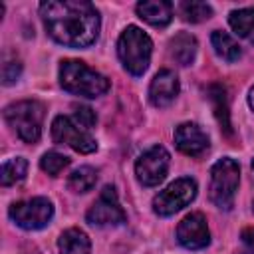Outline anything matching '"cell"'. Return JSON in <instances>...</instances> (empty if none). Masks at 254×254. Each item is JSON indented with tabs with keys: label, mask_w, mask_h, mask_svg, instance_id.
<instances>
[{
	"label": "cell",
	"mask_w": 254,
	"mask_h": 254,
	"mask_svg": "<svg viewBox=\"0 0 254 254\" xmlns=\"http://www.w3.org/2000/svg\"><path fill=\"white\" fill-rule=\"evenodd\" d=\"M46 32L62 46L87 48L99 36V12L89 2L48 0L40 4Z\"/></svg>",
	"instance_id": "1"
},
{
	"label": "cell",
	"mask_w": 254,
	"mask_h": 254,
	"mask_svg": "<svg viewBox=\"0 0 254 254\" xmlns=\"http://www.w3.org/2000/svg\"><path fill=\"white\" fill-rule=\"evenodd\" d=\"M60 85L81 97H99L109 89V79L79 60H65L60 65Z\"/></svg>",
	"instance_id": "2"
},
{
	"label": "cell",
	"mask_w": 254,
	"mask_h": 254,
	"mask_svg": "<svg viewBox=\"0 0 254 254\" xmlns=\"http://www.w3.org/2000/svg\"><path fill=\"white\" fill-rule=\"evenodd\" d=\"M153 52L151 38L137 26H127L117 40V56L123 67L133 75H143L149 67Z\"/></svg>",
	"instance_id": "3"
},
{
	"label": "cell",
	"mask_w": 254,
	"mask_h": 254,
	"mask_svg": "<svg viewBox=\"0 0 254 254\" xmlns=\"http://www.w3.org/2000/svg\"><path fill=\"white\" fill-rule=\"evenodd\" d=\"M44 103L36 99H24L4 107V119L24 143H36L42 135Z\"/></svg>",
	"instance_id": "4"
},
{
	"label": "cell",
	"mask_w": 254,
	"mask_h": 254,
	"mask_svg": "<svg viewBox=\"0 0 254 254\" xmlns=\"http://www.w3.org/2000/svg\"><path fill=\"white\" fill-rule=\"evenodd\" d=\"M240 183V167L234 159L222 157L210 169L208 196L220 210H230L234 204L236 189Z\"/></svg>",
	"instance_id": "5"
},
{
	"label": "cell",
	"mask_w": 254,
	"mask_h": 254,
	"mask_svg": "<svg viewBox=\"0 0 254 254\" xmlns=\"http://www.w3.org/2000/svg\"><path fill=\"white\" fill-rule=\"evenodd\" d=\"M10 218L24 230H40L50 224L54 216V204L46 196H34L14 202L8 210Z\"/></svg>",
	"instance_id": "6"
},
{
	"label": "cell",
	"mask_w": 254,
	"mask_h": 254,
	"mask_svg": "<svg viewBox=\"0 0 254 254\" xmlns=\"http://www.w3.org/2000/svg\"><path fill=\"white\" fill-rule=\"evenodd\" d=\"M194 196H196V181L190 177H181L173 181L169 187H165L153 198V210L159 216H171L183 206L190 204Z\"/></svg>",
	"instance_id": "7"
},
{
	"label": "cell",
	"mask_w": 254,
	"mask_h": 254,
	"mask_svg": "<svg viewBox=\"0 0 254 254\" xmlns=\"http://www.w3.org/2000/svg\"><path fill=\"white\" fill-rule=\"evenodd\" d=\"M52 139L60 145H67L77 153H93L97 149L95 139L89 135V131H85L83 127H79L71 117L67 115H58L52 121Z\"/></svg>",
	"instance_id": "8"
},
{
	"label": "cell",
	"mask_w": 254,
	"mask_h": 254,
	"mask_svg": "<svg viewBox=\"0 0 254 254\" xmlns=\"http://www.w3.org/2000/svg\"><path fill=\"white\" fill-rule=\"evenodd\" d=\"M85 218L93 226H117V224H123L127 220V214H125L123 206L119 204L115 187H111V185L103 187L97 200L87 210Z\"/></svg>",
	"instance_id": "9"
},
{
	"label": "cell",
	"mask_w": 254,
	"mask_h": 254,
	"mask_svg": "<svg viewBox=\"0 0 254 254\" xmlns=\"http://www.w3.org/2000/svg\"><path fill=\"white\" fill-rule=\"evenodd\" d=\"M169 161H171V157H169V151L165 147L155 145V147L147 149L135 163L137 181L145 187H157L167 177Z\"/></svg>",
	"instance_id": "10"
},
{
	"label": "cell",
	"mask_w": 254,
	"mask_h": 254,
	"mask_svg": "<svg viewBox=\"0 0 254 254\" xmlns=\"http://www.w3.org/2000/svg\"><path fill=\"white\" fill-rule=\"evenodd\" d=\"M177 240L189 250H200V248L208 246L210 232H208L204 214L202 212L187 214L177 226Z\"/></svg>",
	"instance_id": "11"
},
{
	"label": "cell",
	"mask_w": 254,
	"mask_h": 254,
	"mask_svg": "<svg viewBox=\"0 0 254 254\" xmlns=\"http://www.w3.org/2000/svg\"><path fill=\"white\" fill-rule=\"evenodd\" d=\"M175 145L189 157H200L208 149V135L196 123H181L175 129Z\"/></svg>",
	"instance_id": "12"
},
{
	"label": "cell",
	"mask_w": 254,
	"mask_h": 254,
	"mask_svg": "<svg viewBox=\"0 0 254 254\" xmlns=\"http://www.w3.org/2000/svg\"><path fill=\"white\" fill-rule=\"evenodd\" d=\"M179 89L181 85H179L177 73L171 69H161L149 85V99L155 107H167L175 101V97L179 95Z\"/></svg>",
	"instance_id": "13"
},
{
	"label": "cell",
	"mask_w": 254,
	"mask_h": 254,
	"mask_svg": "<svg viewBox=\"0 0 254 254\" xmlns=\"http://www.w3.org/2000/svg\"><path fill=\"white\" fill-rule=\"evenodd\" d=\"M135 10L141 20L157 28H163L173 20V4L167 0H143Z\"/></svg>",
	"instance_id": "14"
},
{
	"label": "cell",
	"mask_w": 254,
	"mask_h": 254,
	"mask_svg": "<svg viewBox=\"0 0 254 254\" xmlns=\"http://www.w3.org/2000/svg\"><path fill=\"white\" fill-rule=\"evenodd\" d=\"M206 97L212 103L216 121L220 125V129L230 137L232 135V125H230V111H228V97H226V89L220 83H210L206 87Z\"/></svg>",
	"instance_id": "15"
},
{
	"label": "cell",
	"mask_w": 254,
	"mask_h": 254,
	"mask_svg": "<svg viewBox=\"0 0 254 254\" xmlns=\"http://www.w3.org/2000/svg\"><path fill=\"white\" fill-rule=\"evenodd\" d=\"M196 38L189 32H179L171 42H169V52L171 58L179 64V65H190L196 58Z\"/></svg>",
	"instance_id": "16"
},
{
	"label": "cell",
	"mask_w": 254,
	"mask_h": 254,
	"mask_svg": "<svg viewBox=\"0 0 254 254\" xmlns=\"http://www.w3.org/2000/svg\"><path fill=\"white\" fill-rule=\"evenodd\" d=\"M60 254H89L91 252V242L87 234L79 228H67L62 232L58 240Z\"/></svg>",
	"instance_id": "17"
},
{
	"label": "cell",
	"mask_w": 254,
	"mask_h": 254,
	"mask_svg": "<svg viewBox=\"0 0 254 254\" xmlns=\"http://www.w3.org/2000/svg\"><path fill=\"white\" fill-rule=\"evenodd\" d=\"M230 28L250 44H254V8H238L228 16Z\"/></svg>",
	"instance_id": "18"
},
{
	"label": "cell",
	"mask_w": 254,
	"mask_h": 254,
	"mask_svg": "<svg viewBox=\"0 0 254 254\" xmlns=\"http://www.w3.org/2000/svg\"><path fill=\"white\" fill-rule=\"evenodd\" d=\"M210 44H212L216 56L222 58V60H226V62H236V60L242 56V50H240V46L236 44V40H234L230 34L222 32V30L212 32Z\"/></svg>",
	"instance_id": "19"
},
{
	"label": "cell",
	"mask_w": 254,
	"mask_h": 254,
	"mask_svg": "<svg viewBox=\"0 0 254 254\" xmlns=\"http://www.w3.org/2000/svg\"><path fill=\"white\" fill-rule=\"evenodd\" d=\"M95 183H97V171L93 167H87V165L75 169L67 177V189L71 192H87L95 187Z\"/></svg>",
	"instance_id": "20"
},
{
	"label": "cell",
	"mask_w": 254,
	"mask_h": 254,
	"mask_svg": "<svg viewBox=\"0 0 254 254\" xmlns=\"http://www.w3.org/2000/svg\"><path fill=\"white\" fill-rule=\"evenodd\" d=\"M26 173H28V161L24 157H12V159H8V161L2 163V169H0L2 185L4 187L16 185V183L24 181Z\"/></svg>",
	"instance_id": "21"
},
{
	"label": "cell",
	"mask_w": 254,
	"mask_h": 254,
	"mask_svg": "<svg viewBox=\"0 0 254 254\" xmlns=\"http://www.w3.org/2000/svg\"><path fill=\"white\" fill-rule=\"evenodd\" d=\"M179 12L183 16L185 22H190V24H198V22H204L212 16V8L204 2H181L179 4Z\"/></svg>",
	"instance_id": "22"
},
{
	"label": "cell",
	"mask_w": 254,
	"mask_h": 254,
	"mask_svg": "<svg viewBox=\"0 0 254 254\" xmlns=\"http://www.w3.org/2000/svg\"><path fill=\"white\" fill-rule=\"evenodd\" d=\"M67 165H69V159L65 155L58 153V151H48L40 159V169L44 173H48L50 177H58Z\"/></svg>",
	"instance_id": "23"
},
{
	"label": "cell",
	"mask_w": 254,
	"mask_h": 254,
	"mask_svg": "<svg viewBox=\"0 0 254 254\" xmlns=\"http://www.w3.org/2000/svg\"><path fill=\"white\" fill-rule=\"evenodd\" d=\"M79 127H83L85 131H89L93 125H95V121H97V117H95V111L91 109V107H85V105H79V107H75V113H73V117H71Z\"/></svg>",
	"instance_id": "24"
},
{
	"label": "cell",
	"mask_w": 254,
	"mask_h": 254,
	"mask_svg": "<svg viewBox=\"0 0 254 254\" xmlns=\"http://www.w3.org/2000/svg\"><path fill=\"white\" fill-rule=\"evenodd\" d=\"M22 73V64L18 60H12V62H6L2 65V83L4 85H12L14 81H18Z\"/></svg>",
	"instance_id": "25"
},
{
	"label": "cell",
	"mask_w": 254,
	"mask_h": 254,
	"mask_svg": "<svg viewBox=\"0 0 254 254\" xmlns=\"http://www.w3.org/2000/svg\"><path fill=\"white\" fill-rule=\"evenodd\" d=\"M240 238H242L244 246H246L250 252H254V226L244 228V230H242V234H240Z\"/></svg>",
	"instance_id": "26"
},
{
	"label": "cell",
	"mask_w": 254,
	"mask_h": 254,
	"mask_svg": "<svg viewBox=\"0 0 254 254\" xmlns=\"http://www.w3.org/2000/svg\"><path fill=\"white\" fill-rule=\"evenodd\" d=\"M248 105H250V109L254 111V85H252L250 91H248Z\"/></svg>",
	"instance_id": "27"
},
{
	"label": "cell",
	"mask_w": 254,
	"mask_h": 254,
	"mask_svg": "<svg viewBox=\"0 0 254 254\" xmlns=\"http://www.w3.org/2000/svg\"><path fill=\"white\" fill-rule=\"evenodd\" d=\"M252 169H254V159H252Z\"/></svg>",
	"instance_id": "28"
}]
</instances>
